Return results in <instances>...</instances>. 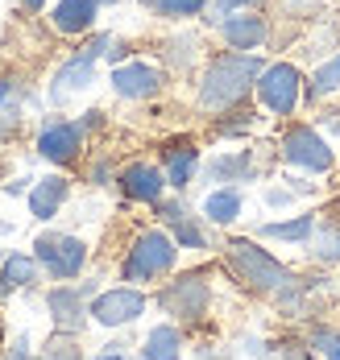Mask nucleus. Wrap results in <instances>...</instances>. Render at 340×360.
I'll return each instance as SVG.
<instances>
[{
    "label": "nucleus",
    "instance_id": "obj_1",
    "mask_svg": "<svg viewBox=\"0 0 340 360\" xmlns=\"http://www.w3.org/2000/svg\"><path fill=\"white\" fill-rule=\"evenodd\" d=\"M253 79H262V58H253V54H220V58L208 67V75H203L199 104L212 108V112L232 108V104L249 91Z\"/></svg>",
    "mask_w": 340,
    "mask_h": 360
},
{
    "label": "nucleus",
    "instance_id": "obj_2",
    "mask_svg": "<svg viewBox=\"0 0 340 360\" xmlns=\"http://www.w3.org/2000/svg\"><path fill=\"white\" fill-rule=\"evenodd\" d=\"M228 265L245 286L262 290V294H278V290H287L295 282V274L282 261H274L265 249H258L253 240H232L228 245Z\"/></svg>",
    "mask_w": 340,
    "mask_h": 360
},
{
    "label": "nucleus",
    "instance_id": "obj_3",
    "mask_svg": "<svg viewBox=\"0 0 340 360\" xmlns=\"http://www.w3.org/2000/svg\"><path fill=\"white\" fill-rule=\"evenodd\" d=\"M175 265V240L166 232H141L125 257V282H153Z\"/></svg>",
    "mask_w": 340,
    "mask_h": 360
},
{
    "label": "nucleus",
    "instance_id": "obj_4",
    "mask_svg": "<svg viewBox=\"0 0 340 360\" xmlns=\"http://www.w3.org/2000/svg\"><path fill=\"white\" fill-rule=\"evenodd\" d=\"M34 257H38V265H46V274L75 278L79 269H83V261H87V249H83V240H75V236L42 232L38 245H34Z\"/></svg>",
    "mask_w": 340,
    "mask_h": 360
},
{
    "label": "nucleus",
    "instance_id": "obj_5",
    "mask_svg": "<svg viewBox=\"0 0 340 360\" xmlns=\"http://www.w3.org/2000/svg\"><path fill=\"white\" fill-rule=\"evenodd\" d=\"M282 153H287V162H295L303 170H311V174H324V170H332V149L328 141L315 133V129H291L287 137H282Z\"/></svg>",
    "mask_w": 340,
    "mask_h": 360
},
{
    "label": "nucleus",
    "instance_id": "obj_6",
    "mask_svg": "<svg viewBox=\"0 0 340 360\" xmlns=\"http://www.w3.org/2000/svg\"><path fill=\"white\" fill-rule=\"evenodd\" d=\"M208 298H212V290H208V282L199 274H187V278H179V282H170L162 290V307L175 319H203Z\"/></svg>",
    "mask_w": 340,
    "mask_h": 360
},
{
    "label": "nucleus",
    "instance_id": "obj_7",
    "mask_svg": "<svg viewBox=\"0 0 340 360\" xmlns=\"http://www.w3.org/2000/svg\"><path fill=\"white\" fill-rule=\"evenodd\" d=\"M258 91H262V104L270 112L291 116V112H295V104H299V71H295L291 63H278V67L262 71V79H258Z\"/></svg>",
    "mask_w": 340,
    "mask_h": 360
},
{
    "label": "nucleus",
    "instance_id": "obj_8",
    "mask_svg": "<svg viewBox=\"0 0 340 360\" xmlns=\"http://www.w3.org/2000/svg\"><path fill=\"white\" fill-rule=\"evenodd\" d=\"M146 311V294L141 290H108V294H100L96 302H92V315H96V323L104 327H120V323H133L137 315Z\"/></svg>",
    "mask_w": 340,
    "mask_h": 360
},
{
    "label": "nucleus",
    "instance_id": "obj_9",
    "mask_svg": "<svg viewBox=\"0 0 340 360\" xmlns=\"http://www.w3.org/2000/svg\"><path fill=\"white\" fill-rule=\"evenodd\" d=\"M83 294H92V282L87 286H58L50 290V298H46V307H50V319L58 331H79L83 327V315H87V307H83Z\"/></svg>",
    "mask_w": 340,
    "mask_h": 360
},
{
    "label": "nucleus",
    "instance_id": "obj_10",
    "mask_svg": "<svg viewBox=\"0 0 340 360\" xmlns=\"http://www.w3.org/2000/svg\"><path fill=\"white\" fill-rule=\"evenodd\" d=\"M108 46H113V37H100V41H96L87 54L71 58L63 71L54 75V87H50V96H54V100H63L67 91H79V87H87V83H92V63H96V54H100V50H108Z\"/></svg>",
    "mask_w": 340,
    "mask_h": 360
},
{
    "label": "nucleus",
    "instance_id": "obj_11",
    "mask_svg": "<svg viewBox=\"0 0 340 360\" xmlns=\"http://www.w3.org/2000/svg\"><path fill=\"white\" fill-rule=\"evenodd\" d=\"M79 141H83V129H79V124L54 120V124L42 129L38 149H42V158H50V162H71L79 153Z\"/></svg>",
    "mask_w": 340,
    "mask_h": 360
},
{
    "label": "nucleus",
    "instance_id": "obj_12",
    "mask_svg": "<svg viewBox=\"0 0 340 360\" xmlns=\"http://www.w3.org/2000/svg\"><path fill=\"white\" fill-rule=\"evenodd\" d=\"M162 83V75L146 67V63H129V67H116L113 71V87L116 96H129V100H141V96H153Z\"/></svg>",
    "mask_w": 340,
    "mask_h": 360
},
{
    "label": "nucleus",
    "instance_id": "obj_13",
    "mask_svg": "<svg viewBox=\"0 0 340 360\" xmlns=\"http://www.w3.org/2000/svg\"><path fill=\"white\" fill-rule=\"evenodd\" d=\"M120 186H125V195H129V199L158 203V199H162V186H166V179H162V170H153V166H146V162H137V166H129V170L120 174Z\"/></svg>",
    "mask_w": 340,
    "mask_h": 360
},
{
    "label": "nucleus",
    "instance_id": "obj_14",
    "mask_svg": "<svg viewBox=\"0 0 340 360\" xmlns=\"http://www.w3.org/2000/svg\"><path fill=\"white\" fill-rule=\"evenodd\" d=\"M220 34H225L228 46H237V50H253V46H262V37H265V25H262V17H228L225 25H220Z\"/></svg>",
    "mask_w": 340,
    "mask_h": 360
},
{
    "label": "nucleus",
    "instance_id": "obj_15",
    "mask_svg": "<svg viewBox=\"0 0 340 360\" xmlns=\"http://www.w3.org/2000/svg\"><path fill=\"white\" fill-rule=\"evenodd\" d=\"M63 199H67V179H58V174H50V179H42L34 186V195H30V212L38 219H50L58 207H63Z\"/></svg>",
    "mask_w": 340,
    "mask_h": 360
},
{
    "label": "nucleus",
    "instance_id": "obj_16",
    "mask_svg": "<svg viewBox=\"0 0 340 360\" xmlns=\"http://www.w3.org/2000/svg\"><path fill=\"white\" fill-rule=\"evenodd\" d=\"M96 17V0H58L54 8V30L63 34H83Z\"/></svg>",
    "mask_w": 340,
    "mask_h": 360
},
{
    "label": "nucleus",
    "instance_id": "obj_17",
    "mask_svg": "<svg viewBox=\"0 0 340 360\" xmlns=\"http://www.w3.org/2000/svg\"><path fill=\"white\" fill-rule=\"evenodd\" d=\"M162 219H166V224L175 228V240H179L183 249H208V240H203V232L195 228V219H191L187 212L179 207V203H166V207H162Z\"/></svg>",
    "mask_w": 340,
    "mask_h": 360
},
{
    "label": "nucleus",
    "instance_id": "obj_18",
    "mask_svg": "<svg viewBox=\"0 0 340 360\" xmlns=\"http://www.w3.org/2000/svg\"><path fill=\"white\" fill-rule=\"evenodd\" d=\"M183 352V340L175 327H153L146 335V360H179Z\"/></svg>",
    "mask_w": 340,
    "mask_h": 360
},
{
    "label": "nucleus",
    "instance_id": "obj_19",
    "mask_svg": "<svg viewBox=\"0 0 340 360\" xmlns=\"http://www.w3.org/2000/svg\"><path fill=\"white\" fill-rule=\"evenodd\" d=\"M203 216L212 219V224H232V219L241 216V195L237 191H212L203 199Z\"/></svg>",
    "mask_w": 340,
    "mask_h": 360
},
{
    "label": "nucleus",
    "instance_id": "obj_20",
    "mask_svg": "<svg viewBox=\"0 0 340 360\" xmlns=\"http://www.w3.org/2000/svg\"><path fill=\"white\" fill-rule=\"evenodd\" d=\"M311 257L315 261H324V265H332L340 261V224H320L315 232H311Z\"/></svg>",
    "mask_w": 340,
    "mask_h": 360
},
{
    "label": "nucleus",
    "instance_id": "obj_21",
    "mask_svg": "<svg viewBox=\"0 0 340 360\" xmlns=\"http://www.w3.org/2000/svg\"><path fill=\"white\" fill-rule=\"evenodd\" d=\"M195 162H199V153H195L191 145H175V149H170V158H166L170 186H187L191 174H195Z\"/></svg>",
    "mask_w": 340,
    "mask_h": 360
},
{
    "label": "nucleus",
    "instance_id": "obj_22",
    "mask_svg": "<svg viewBox=\"0 0 340 360\" xmlns=\"http://www.w3.org/2000/svg\"><path fill=\"white\" fill-rule=\"evenodd\" d=\"M0 278H4L13 290H17V286H30V282H38V257H21V252H13V257L4 261Z\"/></svg>",
    "mask_w": 340,
    "mask_h": 360
},
{
    "label": "nucleus",
    "instance_id": "obj_23",
    "mask_svg": "<svg viewBox=\"0 0 340 360\" xmlns=\"http://www.w3.org/2000/svg\"><path fill=\"white\" fill-rule=\"evenodd\" d=\"M315 232V219L299 216V219H282V224H265L262 236H274V240H307Z\"/></svg>",
    "mask_w": 340,
    "mask_h": 360
},
{
    "label": "nucleus",
    "instance_id": "obj_24",
    "mask_svg": "<svg viewBox=\"0 0 340 360\" xmlns=\"http://www.w3.org/2000/svg\"><path fill=\"white\" fill-rule=\"evenodd\" d=\"M249 166H253L249 153H237V158H216L208 174H212L216 182H245L249 179Z\"/></svg>",
    "mask_w": 340,
    "mask_h": 360
},
{
    "label": "nucleus",
    "instance_id": "obj_25",
    "mask_svg": "<svg viewBox=\"0 0 340 360\" xmlns=\"http://www.w3.org/2000/svg\"><path fill=\"white\" fill-rule=\"evenodd\" d=\"M336 87H340V54L315 71V79H311V100H320V96H328V91H336Z\"/></svg>",
    "mask_w": 340,
    "mask_h": 360
},
{
    "label": "nucleus",
    "instance_id": "obj_26",
    "mask_svg": "<svg viewBox=\"0 0 340 360\" xmlns=\"http://www.w3.org/2000/svg\"><path fill=\"white\" fill-rule=\"evenodd\" d=\"M311 348H315V352H324L328 360H340V331H328V327H320V331L311 335Z\"/></svg>",
    "mask_w": 340,
    "mask_h": 360
},
{
    "label": "nucleus",
    "instance_id": "obj_27",
    "mask_svg": "<svg viewBox=\"0 0 340 360\" xmlns=\"http://www.w3.org/2000/svg\"><path fill=\"white\" fill-rule=\"evenodd\" d=\"M153 8L162 17H191V13L203 8V0H153Z\"/></svg>",
    "mask_w": 340,
    "mask_h": 360
},
{
    "label": "nucleus",
    "instance_id": "obj_28",
    "mask_svg": "<svg viewBox=\"0 0 340 360\" xmlns=\"http://www.w3.org/2000/svg\"><path fill=\"white\" fill-rule=\"evenodd\" d=\"M42 360H79V348L71 344V340H50Z\"/></svg>",
    "mask_w": 340,
    "mask_h": 360
},
{
    "label": "nucleus",
    "instance_id": "obj_29",
    "mask_svg": "<svg viewBox=\"0 0 340 360\" xmlns=\"http://www.w3.org/2000/svg\"><path fill=\"white\" fill-rule=\"evenodd\" d=\"M265 199H270V203H274V207H282V203H291V191H270V195H265Z\"/></svg>",
    "mask_w": 340,
    "mask_h": 360
},
{
    "label": "nucleus",
    "instance_id": "obj_30",
    "mask_svg": "<svg viewBox=\"0 0 340 360\" xmlns=\"http://www.w3.org/2000/svg\"><path fill=\"white\" fill-rule=\"evenodd\" d=\"M4 360H34V356H30V352H25V340H21V344H17V348H13V356H4Z\"/></svg>",
    "mask_w": 340,
    "mask_h": 360
},
{
    "label": "nucleus",
    "instance_id": "obj_31",
    "mask_svg": "<svg viewBox=\"0 0 340 360\" xmlns=\"http://www.w3.org/2000/svg\"><path fill=\"white\" fill-rule=\"evenodd\" d=\"M237 4H253V0H216V8H220V13H228V8H237Z\"/></svg>",
    "mask_w": 340,
    "mask_h": 360
},
{
    "label": "nucleus",
    "instance_id": "obj_32",
    "mask_svg": "<svg viewBox=\"0 0 340 360\" xmlns=\"http://www.w3.org/2000/svg\"><path fill=\"white\" fill-rule=\"evenodd\" d=\"M21 4H25V8H42V4H46V0H21Z\"/></svg>",
    "mask_w": 340,
    "mask_h": 360
},
{
    "label": "nucleus",
    "instance_id": "obj_33",
    "mask_svg": "<svg viewBox=\"0 0 340 360\" xmlns=\"http://www.w3.org/2000/svg\"><path fill=\"white\" fill-rule=\"evenodd\" d=\"M96 360H125L120 352H104V356H96Z\"/></svg>",
    "mask_w": 340,
    "mask_h": 360
},
{
    "label": "nucleus",
    "instance_id": "obj_34",
    "mask_svg": "<svg viewBox=\"0 0 340 360\" xmlns=\"http://www.w3.org/2000/svg\"><path fill=\"white\" fill-rule=\"evenodd\" d=\"M96 4H113V0H96Z\"/></svg>",
    "mask_w": 340,
    "mask_h": 360
}]
</instances>
